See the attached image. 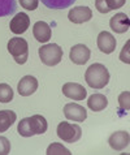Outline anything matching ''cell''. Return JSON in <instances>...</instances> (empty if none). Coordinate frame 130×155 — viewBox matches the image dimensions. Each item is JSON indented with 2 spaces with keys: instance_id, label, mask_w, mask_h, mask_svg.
<instances>
[{
  "instance_id": "8fae6325",
  "label": "cell",
  "mask_w": 130,
  "mask_h": 155,
  "mask_svg": "<svg viewBox=\"0 0 130 155\" xmlns=\"http://www.w3.org/2000/svg\"><path fill=\"white\" fill-rule=\"evenodd\" d=\"M93 17V12L89 7H74L68 13V18L73 24H83L87 22Z\"/></svg>"
},
{
  "instance_id": "7a4b0ae2",
  "label": "cell",
  "mask_w": 130,
  "mask_h": 155,
  "mask_svg": "<svg viewBox=\"0 0 130 155\" xmlns=\"http://www.w3.org/2000/svg\"><path fill=\"white\" fill-rule=\"evenodd\" d=\"M8 51L17 64H25L29 58V45L24 38L15 37L8 42Z\"/></svg>"
},
{
  "instance_id": "9c48e42d",
  "label": "cell",
  "mask_w": 130,
  "mask_h": 155,
  "mask_svg": "<svg viewBox=\"0 0 130 155\" xmlns=\"http://www.w3.org/2000/svg\"><path fill=\"white\" fill-rule=\"evenodd\" d=\"M38 89V80L34 76H25L20 80L17 85V91L22 97H29L34 94Z\"/></svg>"
},
{
  "instance_id": "30bf717a",
  "label": "cell",
  "mask_w": 130,
  "mask_h": 155,
  "mask_svg": "<svg viewBox=\"0 0 130 155\" xmlns=\"http://www.w3.org/2000/svg\"><path fill=\"white\" fill-rule=\"evenodd\" d=\"M29 26H30V18L24 12H18V13L11 20V24H9L11 31L15 34L25 33L26 30L29 29Z\"/></svg>"
},
{
  "instance_id": "5bb4252c",
  "label": "cell",
  "mask_w": 130,
  "mask_h": 155,
  "mask_svg": "<svg viewBox=\"0 0 130 155\" xmlns=\"http://www.w3.org/2000/svg\"><path fill=\"white\" fill-rule=\"evenodd\" d=\"M33 35L38 42L47 43L51 39V35H52L50 25L47 22H43V21H38L33 26Z\"/></svg>"
},
{
  "instance_id": "44dd1931",
  "label": "cell",
  "mask_w": 130,
  "mask_h": 155,
  "mask_svg": "<svg viewBox=\"0 0 130 155\" xmlns=\"http://www.w3.org/2000/svg\"><path fill=\"white\" fill-rule=\"evenodd\" d=\"M13 99V90L9 85L0 84V102L2 103H9Z\"/></svg>"
},
{
  "instance_id": "9a60e30c",
  "label": "cell",
  "mask_w": 130,
  "mask_h": 155,
  "mask_svg": "<svg viewBox=\"0 0 130 155\" xmlns=\"http://www.w3.org/2000/svg\"><path fill=\"white\" fill-rule=\"evenodd\" d=\"M87 106L94 112H99V111H103L108 106V99L103 94H93L87 99Z\"/></svg>"
},
{
  "instance_id": "5b68a950",
  "label": "cell",
  "mask_w": 130,
  "mask_h": 155,
  "mask_svg": "<svg viewBox=\"0 0 130 155\" xmlns=\"http://www.w3.org/2000/svg\"><path fill=\"white\" fill-rule=\"evenodd\" d=\"M91 51L87 46L85 45H76L72 47L70 54H69V59L73 61V64L77 65H83L90 60Z\"/></svg>"
},
{
  "instance_id": "3957f363",
  "label": "cell",
  "mask_w": 130,
  "mask_h": 155,
  "mask_svg": "<svg viewBox=\"0 0 130 155\" xmlns=\"http://www.w3.org/2000/svg\"><path fill=\"white\" fill-rule=\"evenodd\" d=\"M39 58L42 63L48 67H55L63 59V48L56 43H48L39 48Z\"/></svg>"
},
{
  "instance_id": "277c9868",
  "label": "cell",
  "mask_w": 130,
  "mask_h": 155,
  "mask_svg": "<svg viewBox=\"0 0 130 155\" xmlns=\"http://www.w3.org/2000/svg\"><path fill=\"white\" fill-rule=\"evenodd\" d=\"M56 133H57L59 138H61L63 141L68 142V143H73V142H77L81 138L82 129L80 125H77V124H70L68 121H63L57 125Z\"/></svg>"
},
{
  "instance_id": "7c38bea8",
  "label": "cell",
  "mask_w": 130,
  "mask_h": 155,
  "mask_svg": "<svg viewBox=\"0 0 130 155\" xmlns=\"http://www.w3.org/2000/svg\"><path fill=\"white\" fill-rule=\"evenodd\" d=\"M98 47H99V50L102 51V52L104 54H112L115 51L116 48V39H115V37L112 35L111 33H108V31H102V33H99V35H98Z\"/></svg>"
},
{
  "instance_id": "6da1fadb",
  "label": "cell",
  "mask_w": 130,
  "mask_h": 155,
  "mask_svg": "<svg viewBox=\"0 0 130 155\" xmlns=\"http://www.w3.org/2000/svg\"><path fill=\"white\" fill-rule=\"evenodd\" d=\"M109 72L103 64H93L87 68L85 73V80L87 85L93 89H103L109 82Z\"/></svg>"
},
{
  "instance_id": "cb8c5ba5",
  "label": "cell",
  "mask_w": 130,
  "mask_h": 155,
  "mask_svg": "<svg viewBox=\"0 0 130 155\" xmlns=\"http://www.w3.org/2000/svg\"><path fill=\"white\" fill-rule=\"evenodd\" d=\"M20 4L26 11H35L39 5V0H20Z\"/></svg>"
},
{
  "instance_id": "83f0119b",
  "label": "cell",
  "mask_w": 130,
  "mask_h": 155,
  "mask_svg": "<svg viewBox=\"0 0 130 155\" xmlns=\"http://www.w3.org/2000/svg\"><path fill=\"white\" fill-rule=\"evenodd\" d=\"M95 7H96V9L100 12V13H108V12H111V9L107 5L106 0H95Z\"/></svg>"
},
{
  "instance_id": "4316f807",
  "label": "cell",
  "mask_w": 130,
  "mask_h": 155,
  "mask_svg": "<svg viewBox=\"0 0 130 155\" xmlns=\"http://www.w3.org/2000/svg\"><path fill=\"white\" fill-rule=\"evenodd\" d=\"M106 2H107L108 8H109L111 11H113V9H119V8L125 5L126 0H106Z\"/></svg>"
},
{
  "instance_id": "2e32d148",
  "label": "cell",
  "mask_w": 130,
  "mask_h": 155,
  "mask_svg": "<svg viewBox=\"0 0 130 155\" xmlns=\"http://www.w3.org/2000/svg\"><path fill=\"white\" fill-rule=\"evenodd\" d=\"M29 120H30V125H31L34 136L46 133L48 124H47V120L43 117V116H41V115H34V116H30Z\"/></svg>"
},
{
  "instance_id": "8992f818",
  "label": "cell",
  "mask_w": 130,
  "mask_h": 155,
  "mask_svg": "<svg viewBox=\"0 0 130 155\" xmlns=\"http://www.w3.org/2000/svg\"><path fill=\"white\" fill-rule=\"evenodd\" d=\"M64 115L68 120H73V121H85L87 117V112L86 108L82 106L77 104V103H68L64 106Z\"/></svg>"
},
{
  "instance_id": "ffe728a7",
  "label": "cell",
  "mask_w": 130,
  "mask_h": 155,
  "mask_svg": "<svg viewBox=\"0 0 130 155\" xmlns=\"http://www.w3.org/2000/svg\"><path fill=\"white\" fill-rule=\"evenodd\" d=\"M17 132H18L20 134H21V137H33V136H34L31 125H30L29 117H25V119H22V120H21V121L18 123V127H17Z\"/></svg>"
},
{
  "instance_id": "d4e9b609",
  "label": "cell",
  "mask_w": 130,
  "mask_h": 155,
  "mask_svg": "<svg viewBox=\"0 0 130 155\" xmlns=\"http://www.w3.org/2000/svg\"><path fill=\"white\" fill-rule=\"evenodd\" d=\"M129 95H130L129 91H124V93H121L120 97H119V103H120V106L122 107V108H125L126 111L129 110V106H130V103H129Z\"/></svg>"
},
{
  "instance_id": "52a82bcc",
  "label": "cell",
  "mask_w": 130,
  "mask_h": 155,
  "mask_svg": "<svg viewBox=\"0 0 130 155\" xmlns=\"http://www.w3.org/2000/svg\"><path fill=\"white\" fill-rule=\"evenodd\" d=\"M63 94L67 98L74 99V101H83L87 97V91L82 85L76 82H67L63 85Z\"/></svg>"
},
{
  "instance_id": "ba28073f",
  "label": "cell",
  "mask_w": 130,
  "mask_h": 155,
  "mask_svg": "<svg viewBox=\"0 0 130 155\" xmlns=\"http://www.w3.org/2000/svg\"><path fill=\"white\" fill-rule=\"evenodd\" d=\"M129 142H130L129 133L125 130H117L115 133H112L109 136V138H108V143L116 151H121L125 147H128Z\"/></svg>"
},
{
  "instance_id": "7402d4cb",
  "label": "cell",
  "mask_w": 130,
  "mask_h": 155,
  "mask_svg": "<svg viewBox=\"0 0 130 155\" xmlns=\"http://www.w3.org/2000/svg\"><path fill=\"white\" fill-rule=\"evenodd\" d=\"M48 155H61V154H67L69 155L70 154V151L65 147V146H63L61 143H59V142H54V143H51L48 147H47V151H46Z\"/></svg>"
},
{
  "instance_id": "484cf974",
  "label": "cell",
  "mask_w": 130,
  "mask_h": 155,
  "mask_svg": "<svg viewBox=\"0 0 130 155\" xmlns=\"http://www.w3.org/2000/svg\"><path fill=\"white\" fill-rule=\"evenodd\" d=\"M129 47H130V41L126 42V45L124 46L122 51H121L120 54V60L121 61H124L125 64H129L130 63V59H129Z\"/></svg>"
},
{
  "instance_id": "4fadbf2b",
  "label": "cell",
  "mask_w": 130,
  "mask_h": 155,
  "mask_svg": "<svg viewBox=\"0 0 130 155\" xmlns=\"http://www.w3.org/2000/svg\"><path fill=\"white\" fill-rule=\"evenodd\" d=\"M109 26L115 33L124 34L126 33L130 28V20L125 13H116L112 18L109 20Z\"/></svg>"
},
{
  "instance_id": "e0dca14e",
  "label": "cell",
  "mask_w": 130,
  "mask_h": 155,
  "mask_svg": "<svg viewBox=\"0 0 130 155\" xmlns=\"http://www.w3.org/2000/svg\"><path fill=\"white\" fill-rule=\"evenodd\" d=\"M17 115L11 110H2L0 111V133L5 132L9 127L16 121Z\"/></svg>"
},
{
  "instance_id": "d6986e66",
  "label": "cell",
  "mask_w": 130,
  "mask_h": 155,
  "mask_svg": "<svg viewBox=\"0 0 130 155\" xmlns=\"http://www.w3.org/2000/svg\"><path fill=\"white\" fill-rule=\"evenodd\" d=\"M41 2L50 9H65L73 5L76 0H41Z\"/></svg>"
},
{
  "instance_id": "ac0fdd59",
  "label": "cell",
  "mask_w": 130,
  "mask_h": 155,
  "mask_svg": "<svg viewBox=\"0 0 130 155\" xmlns=\"http://www.w3.org/2000/svg\"><path fill=\"white\" fill-rule=\"evenodd\" d=\"M17 11L16 0H0V17H7Z\"/></svg>"
},
{
  "instance_id": "603a6c76",
  "label": "cell",
  "mask_w": 130,
  "mask_h": 155,
  "mask_svg": "<svg viewBox=\"0 0 130 155\" xmlns=\"http://www.w3.org/2000/svg\"><path fill=\"white\" fill-rule=\"evenodd\" d=\"M11 151V142L7 137L0 136V155H7Z\"/></svg>"
}]
</instances>
